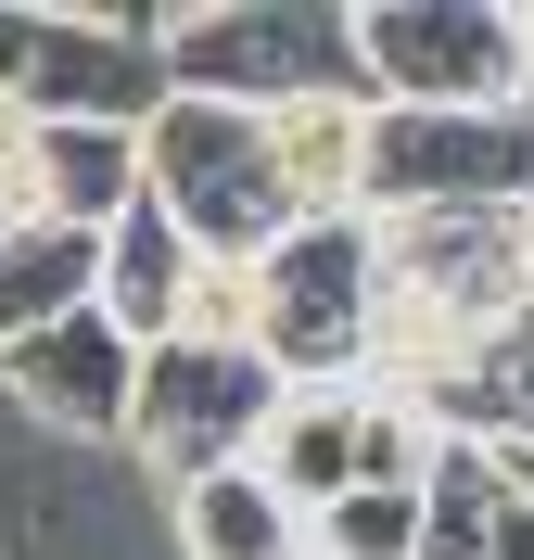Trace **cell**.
<instances>
[{"mask_svg": "<svg viewBox=\"0 0 534 560\" xmlns=\"http://www.w3.org/2000/svg\"><path fill=\"white\" fill-rule=\"evenodd\" d=\"M141 205L191 255H268L293 230L281 178H268V128L242 103H204V90H166L141 115Z\"/></svg>", "mask_w": 534, "mask_h": 560, "instance_id": "obj_1", "label": "cell"}, {"mask_svg": "<svg viewBox=\"0 0 534 560\" xmlns=\"http://www.w3.org/2000/svg\"><path fill=\"white\" fill-rule=\"evenodd\" d=\"M356 90L382 115H471V103H522L509 65V0H356L331 13Z\"/></svg>", "mask_w": 534, "mask_h": 560, "instance_id": "obj_2", "label": "cell"}, {"mask_svg": "<svg viewBox=\"0 0 534 560\" xmlns=\"http://www.w3.org/2000/svg\"><path fill=\"white\" fill-rule=\"evenodd\" d=\"M356 230H369V280L446 318L459 357L534 306V205H432V217H356Z\"/></svg>", "mask_w": 534, "mask_h": 560, "instance_id": "obj_3", "label": "cell"}, {"mask_svg": "<svg viewBox=\"0 0 534 560\" xmlns=\"http://www.w3.org/2000/svg\"><path fill=\"white\" fill-rule=\"evenodd\" d=\"M356 318H369V230L293 217L254 255V370L268 383H356Z\"/></svg>", "mask_w": 534, "mask_h": 560, "instance_id": "obj_4", "label": "cell"}, {"mask_svg": "<svg viewBox=\"0 0 534 560\" xmlns=\"http://www.w3.org/2000/svg\"><path fill=\"white\" fill-rule=\"evenodd\" d=\"M432 205H534V103L369 115V205L356 217H432Z\"/></svg>", "mask_w": 534, "mask_h": 560, "instance_id": "obj_5", "label": "cell"}, {"mask_svg": "<svg viewBox=\"0 0 534 560\" xmlns=\"http://www.w3.org/2000/svg\"><path fill=\"white\" fill-rule=\"evenodd\" d=\"M268 370L254 357H204V345H153L141 383H128V433L115 446L141 458L153 485H191V471H229L254 433V408H268Z\"/></svg>", "mask_w": 534, "mask_h": 560, "instance_id": "obj_6", "label": "cell"}, {"mask_svg": "<svg viewBox=\"0 0 534 560\" xmlns=\"http://www.w3.org/2000/svg\"><path fill=\"white\" fill-rule=\"evenodd\" d=\"M0 383L26 395V420H51L76 446H115L128 433V383H141V345L103 331V306H76L51 331H26V345H0Z\"/></svg>", "mask_w": 534, "mask_h": 560, "instance_id": "obj_7", "label": "cell"}, {"mask_svg": "<svg viewBox=\"0 0 534 560\" xmlns=\"http://www.w3.org/2000/svg\"><path fill=\"white\" fill-rule=\"evenodd\" d=\"M369 90L356 77H293L281 103L254 115L268 128V178H281V205L293 217H356L369 205Z\"/></svg>", "mask_w": 534, "mask_h": 560, "instance_id": "obj_8", "label": "cell"}, {"mask_svg": "<svg viewBox=\"0 0 534 560\" xmlns=\"http://www.w3.org/2000/svg\"><path fill=\"white\" fill-rule=\"evenodd\" d=\"M356 408H369V383H281L268 408H254L242 471L281 497L293 523H306V510H331V497L356 485Z\"/></svg>", "mask_w": 534, "mask_h": 560, "instance_id": "obj_9", "label": "cell"}, {"mask_svg": "<svg viewBox=\"0 0 534 560\" xmlns=\"http://www.w3.org/2000/svg\"><path fill=\"white\" fill-rule=\"evenodd\" d=\"M128 205H141V128H64V115H38V140H26V217L103 243Z\"/></svg>", "mask_w": 534, "mask_h": 560, "instance_id": "obj_10", "label": "cell"}, {"mask_svg": "<svg viewBox=\"0 0 534 560\" xmlns=\"http://www.w3.org/2000/svg\"><path fill=\"white\" fill-rule=\"evenodd\" d=\"M166 535H178V560H306V523L254 485L242 458H229V471L166 485Z\"/></svg>", "mask_w": 534, "mask_h": 560, "instance_id": "obj_11", "label": "cell"}, {"mask_svg": "<svg viewBox=\"0 0 534 560\" xmlns=\"http://www.w3.org/2000/svg\"><path fill=\"white\" fill-rule=\"evenodd\" d=\"M178 280H191V243H178L153 205H128L103 230V280H90V306H103V331H128V345H166V318H178Z\"/></svg>", "mask_w": 534, "mask_h": 560, "instance_id": "obj_12", "label": "cell"}, {"mask_svg": "<svg viewBox=\"0 0 534 560\" xmlns=\"http://www.w3.org/2000/svg\"><path fill=\"white\" fill-rule=\"evenodd\" d=\"M90 280H103V243H90V230L13 217V230H0V345H26V331L76 318V306H90Z\"/></svg>", "mask_w": 534, "mask_h": 560, "instance_id": "obj_13", "label": "cell"}, {"mask_svg": "<svg viewBox=\"0 0 534 560\" xmlns=\"http://www.w3.org/2000/svg\"><path fill=\"white\" fill-rule=\"evenodd\" d=\"M306 560H420V485H344L306 510Z\"/></svg>", "mask_w": 534, "mask_h": 560, "instance_id": "obj_14", "label": "cell"}, {"mask_svg": "<svg viewBox=\"0 0 534 560\" xmlns=\"http://www.w3.org/2000/svg\"><path fill=\"white\" fill-rule=\"evenodd\" d=\"M166 345L254 357V255H191V280H178V318H166Z\"/></svg>", "mask_w": 534, "mask_h": 560, "instance_id": "obj_15", "label": "cell"}, {"mask_svg": "<svg viewBox=\"0 0 534 560\" xmlns=\"http://www.w3.org/2000/svg\"><path fill=\"white\" fill-rule=\"evenodd\" d=\"M509 65H522V103H534V0L509 13Z\"/></svg>", "mask_w": 534, "mask_h": 560, "instance_id": "obj_16", "label": "cell"}]
</instances>
